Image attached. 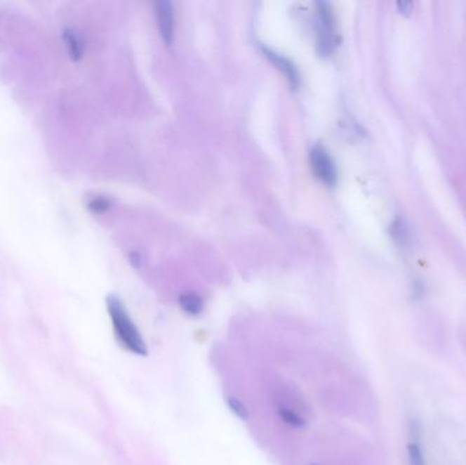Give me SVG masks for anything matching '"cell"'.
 I'll return each instance as SVG.
<instances>
[{"label":"cell","mask_w":466,"mask_h":465,"mask_svg":"<svg viewBox=\"0 0 466 465\" xmlns=\"http://www.w3.org/2000/svg\"><path fill=\"white\" fill-rule=\"evenodd\" d=\"M107 307L120 344L135 355L146 356L147 347L140 336V330L127 314L123 303L116 296H109L107 299Z\"/></svg>","instance_id":"cell-1"},{"label":"cell","mask_w":466,"mask_h":465,"mask_svg":"<svg viewBox=\"0 0 466 465\" xmlns=\"http://www.w3.org/2000/svg\"><path fill=\"white\" fill-rule=\"evenodd\" d=\"M277 412L285 423L293 427H304L308 421L307 407L304 405L299 395L289 391L279 395Z\"/></svg>","instance_id":"cell-2"},{"label":"cell","mask_w":466,"mask_h":465,"mask_svg":"<svg viewBox=\"0 0 466 465\" xmlns=\"http://www.w3.org/2000/svg\"><path fill=\"white\" fill-rule=\"evenodd\" d=\"M309 163L315 176L326 186L333 187L337 183V168L328 152L322 145H315L309 152Z\"/></svg>","instance_id":"cell-3"},{"label":"cell","mask_w":466,"mask_h":465,"mask_svg":"<svg viewBox=\"0 0 466 465\" xmlns=\"http://www.w3.org/2000/svg\"><path fill=\"white\" fill-rule=\"evenodd\" d=\"M317 13H318V47L319 52L327 55L333 51V46L335 44V24L334 15L327 3H317Z\"/></svg>","instance_id":"cell-4"},{"label":"cell","mask_w":466,"mask_h":465,"mask_svg":"<svg viewBox=\"0 0 466 465\" xmlns=\"http://www.w3.org/2000/svg\"><path fill=\"white\" fill-rule=\"evenodd\" d=\"M154 11L161 37L166 44L173 41L175 36V15L171 1H157L154 3Z\"/></svg>","instance_id":"cell-5"},{"label":"cell","mask_w":466,"mask_h":465,"mask_svg":"<svg viewBox=\"0 0 466 465\" xmlns=\"http://www.w3.org/2000/svg\"><path fill=\"white\" fill-rule=\"evenodd\" d=\"M265 55L285 75V78L289 81V84L293 88H296L298 84H299V72L296 70L295 65L289 59L284 58L280 53H276V52H273V51H270L267 48H265Z\"/></svg>","instance_id":"cell-6"},{"label":"cell","mask_w":466,"mask_h":465,"mask_svg":"<svg viewBox=\"0 0 466 465\" xmlns=\"http://www.w3.org/2000/svg\"><path fill=\"white\" fill-rule=\"evenodd\" d=\"M179 303H180V307L189 315H198L204 308L202 298L194 292L183 294L179 298Z\"/></svg>","instance_id":"cell-7"},{"label":"cell","mask_w":466,"mask_h":465,"mask_svg":"<svg viewBox=\"0 0 466 465\" xmlns=\"http://www.w3.org/2000/svg\"><path fill=\"white\" fill-rule=\"evenodd\" d=\"M392 236L394 237V240L399 246H406L411 242L409 227L406 225V223L401 217L396 218L393 225H392Z\"/></svg>","instance_id":"cell-8"},{"label":"cell","mask_w":466,"mask_h":465,"mask_svg":"<svg viewBox=\"0 0 466 465\" xmlns=\"http://www.w3.org/2000/svg\"><path fill=\"white\" fill-rule=\"evenodd\" d=\"M228 407L237 418L241 419V420H248V418H250L247 407L240 400H237L234 397H229L228 398Z\"/></svg>","instance_id":"cell-9"},{"label":"cell","mask_w":466,"mask_h":465,"mask_svg":"<svg viewBox=\"0 0 466 465\" xmlns=\"http://www.w3.org/2000/svg\"><path fill=\"white\" fill-rule=\"evenodd\" d=\"M408 452H409L411 465H425V460H424V456H422V452H421L419 445L411 443L408 446Z\"/></svg>","instance_id":"cell-10"},{"label":"cell","mask_w":466,"mask_h":465,"mask_svg":"<svg viewBox=\"0 0 466 465\" xmlns=\"http://www.w3.org/2000/svg\"><path fill=\"white\" fill-rule=\"evenodd\" d=\"M397 8H398L399 14L409 15L413 11V3L412 1H398Z\"/></svg>","instance_id":"cell-11"},{"label":"cell","mask_w":466,"mask_h":465,"mask_svg":"<svg viewBox=\"0 0 466 465\" xmlns=\"http://www.w3.org/2000/svg\"><path fill=\"white\" fill-rule=\"evenodd\" d=\"M311 465H317V464H311Z\"/></svg>","instance_id":"cell-12"}]
</instances>
